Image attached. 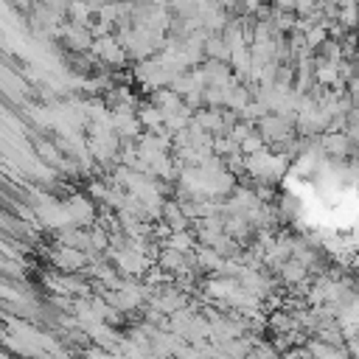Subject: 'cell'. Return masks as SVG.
Listing matches in <instances>:
<instances>
[{"instance_id":"2","label":"cell","mask_w":359,"mask_h":359,"mask_svg":"<svg viewBox=\"0 0 359 359\" xmlns=\"http://www.w3.org/2000/svg\"><path fill=\"white\" fill-rule=\"evenodd\" d=\"M292 123L294 121H289L283 115H264L261 118V137L272 140V143H283L292 137Z\"/></svg>"},{"instance_id":"7","label":"cell","mask_w":359,"mask_h":359,"mask_svg":"<svg viewBox=\"0 0 359 359\" xmlns=\"http://www.w3.org/2000/svg\"><path fill=\"white\" fill-rule=\"evenodd\" d=\"M294 6H297V0H275L278 11H294Z\"/></svg>"},{"instance_id":"8","label":"cell","mask_w":359,"mask_h":359,"mask_svg":"<svg viewBox=\"0 0 359 359\" xmlns=\"http://www.w3.org/2000/svg\"><path fill=\"white\" fill-rule=\"evenodd\" d=\"M337 6H359V0H337Z\"/></svg>"},{"instance_id":"3","label":"cell","mask_w":359,"mask_h":359,"mask_svg":"<svg viewBox=\"0 0 359 359\" xmlns=\"http://www.w3.org/2000/svg\"><path fill=\"white\" fill-rule=\"evenodd\" d=\"M93 48H95V53L104 56L107 62H121V59H123V48H121V42L112 39V36H101Z\"/></svg>"},{"instance_id":"1","label":"cell","mask_w":359,"mask_h":359,"mask_svg":"<svg viewBox=\"0 0 359 359\" xmlns=\"http://www.w3.org/2000/svg\"><path fill=\"white\" fill-rule=\"evenodd\" d=\"M320 149L325 151V157H334V160H345L356 146L353 140L348 137V132H337V129H328L323 132L320 137Z\"/></svg>"},{"instance_id":"6","label":"cell","mask_w":359,"mask_h":359,"mask_svg":"<svg viewBox=\"0 0 359 359\" xmlns=\"http://www.w3.org/2000/svg\"><path fill=\"white\" fill-rule=\"evenodd\" d=\"M188 247H191V238H188L185 233H182V236H174V238H171V250H177V252H185Z\"/></svg>"},{"instance_id":"5","label":"cell","mask_w":359,"mask_h":359,"mask_svg":"<svg viewBox=\"0 0 359 359\" xmlns=\"http://www.w3.org/2000/svg\"><path fill=\"white\" fill-rule=\"evenodd\" d=\"M337 22L348 31L359 28V6H339V14H337Z\"/></svg>"},{"instance_id":"4","label":"cell","mask_w":359,"mask_h":359,"mask_svg":"<svg viewBox=\"0 0 359 359\" xmlns=\"http://www.w3.org/2000/svg\"><path fill=\"white\" fill-rule=\"evenodd\" d=\"M280 275H283L289 283H297V280H303V278L309 275V269H306V264H300L297 258H289V261H283Z\"/></svg>"},{"instance_id":"9","label":"cell","mask_w":359,"mask_h":359,"mask_svg":"<svg viewBox=\"0 0 359 359\" xmlns=\"http://www.w3.org/2000/svg\"><path fill=\"white\" fill-rule=\"evenodd\" d=\"M356 62H359V56H356Z\"/></svg>"}]
</instances>
